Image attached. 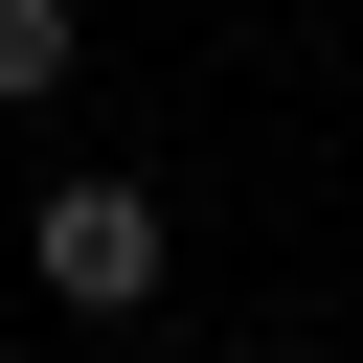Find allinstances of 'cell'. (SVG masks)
I'll list each match as a JSON object with an SVG mask.
<instances>
[{
	"label": "cell",
	"mask_w": 363,
	"mask_h": 363,
	"mask_svg": "<svg viewBox=\"0 0 363 363\" xmlns=\"http://www.w3.org/2000/svg\"><path fill=\"white\" fill-rule=\"evenodd\" d=\"M68 68H91V23H68V0H0V113H45Z\"/></svg>",
	"instance_id": "cell-2"
},
{
	"label": "cell",
	"mask_w": 363,
	"mask_h": 363,
	"mask_svg": "<svg viewBox=\"0 0 363 363\" xmlns=\"http://www.w3.org/2000/svg\"><path fill=\"white\" fill-rule=\"evenodd\" d=\"M23 272H45L68 318H136V295L182 272V227H159V182H113V159H91V182H45V204H23Z\"/></svg>",
	"instance_id": "cell-1"
}]
</instances>
